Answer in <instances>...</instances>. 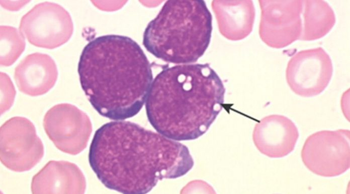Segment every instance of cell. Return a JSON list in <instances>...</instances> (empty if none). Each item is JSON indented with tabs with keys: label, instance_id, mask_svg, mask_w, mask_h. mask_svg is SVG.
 Here are the masks:
<instances>
[{
	"label": "cell",
	"instance_id": "1",
	"mask_svg": "<svg viewBox=\"0 0 350 194\" xmlns=\"http://www.w3.org/2000/svg\"><path fill=\"white\" fill-rule=\"evenodd\" d=\"M88 158L105 186L126 194L147 193L159 180L182 177L194 165L184 144L124 120L96 130Z\"/></svg>",
	"mask_w": 350,
	"mask_h": 194
},
{
	"label": "cell",
	"instance_id": "12",
	"mask_svg": "<svg viewBox=\"0 0 350 194\" xmlns=\"http://www.w3.org/2000/svg\"><path fill=\"white\" fill-rule=\"evenodd\" d=\"M29 55L16 68L15 80L19 90L25 94L36 96L44 94L53 87L57 78L56 68L53 61L48 65L37 61L38 54ZM43 54H42L41 60Z\"/></svg>",
	"mask_w": 350,
	"mask_h": 194
},
{
	"label": "cell",
	"instance_id": "6",
	"mask_svg": "<svg viewBox=\"0 0 350 194\" xmlns=\"http://www.w3.org/2000/svg\"><path fill=\"white\" fill-rule=\"evenodd\" d=\"M43 144L28 119L15 117L1 127V160L16 171L29 170L43 157Z\"/></svg>",
	"mask_w": 350,
	"mask_h": 194
},
{
	"label": "cell",
	"instance_id": "2",
	"mask_svg": "<svg viewBox=\"0 0 350 194\" xmlns=\"http://www.w3.org/2000/svg\"><path fill=\"white\" fill-rule=\"evenodd\" d=\"M77 72L93 107L114 120L137 115L153 82L151 65L141 47L131 38L118 35L89 41L80 55Z\"/></svg>",
	"mask_w": 350,
	"mask_h": 194
},
{
	"label": "cell",
	"instance_id": "7",
	"mask_svg": "<svg viewBox=\"0 0 350 194\" xmlns=\"http://www.w3.org/2000/svg\"><path fill=\"white\" fill-rule=\"evenodd\" d=\"M333 70L331 59L322 48L302 50L289 60L286 71V80L296 94L311 97L321 94L326 89Z\"/></svg>",
	"mask_w": 350,
	"mask_h": 194
},
{
	"label": "cell",
	"instance_id": "8",
	"mask_svg": "<svg viewBox=\"0 0 350 194\" xmlns=\"http://www.w3.org/2000/svg\"><path fill=\"white\" fill-rule=\"evenodd\" d=\"M45 132L60 150L75 155L87 145L92 131L89 117L69 104H60L46 113L43 121Z\"/></svg>",
	"mask_w": 350,
	"mask_h": 194
},
{
	"label": "cell",
	"instance_id": "10",
	"mask_svg": "<svg viewBox=\"0 0 350 194\" xmlns=\"http://www.w3.org/2000/svg\"><path fill=\"white\" fill-rule=\"evenodd\" d=\"M299 136L296 124L287 117L269 115L256 125L253 134L258 149L271 158H282L292 152Z\"/></svg>",
	"mask_w": 350,
	"mask_h": 194
},
{
	"label": "cell",
	"instance_id": "11",
	"mask_svg": "<svg viewBox=\"0 0 350 194\" xmlns=\"http://www.w3.org/2000/svg\"><path fill=\"white\" fill-rule=\"evenodd\" d=\"M84 176L74 164L64 161H50L33 176L32 193H78L80 184L85 185Z\"/></svg>",
	"mask_w": 350,
	"mask_h": 194
},
{
	"label": "cell",
	"instance_id": "9",
	"mask_svg": "<svg viewBox=\"0 0 350 194\" xmlns=\"http://www.w3.org/2000/svg\"><path fill=\"white\" fill-rule=\"evenodd\" d=\"M261 19L260 35L269 46L281 49L299 40L303 23V1L260 2Z\"/></svg>",
	"mask_w": 350,
	"mask_h": 194
},
{
	"label": "cell",
	"instance_id": "13",
	"mask_svg": "<svg viewBox=\"0 0 350 194\" xmlns=\"http://www.w3.org/2000/svg\"><path fill=\"white\" fill-rule=\"evenodd\" d=\"M36 7L38 9L37 6ZM38 10L39 13H37L34 8L22 19L30 22L29 23L21 21L20 26L21 31L23 30L29 42L34 45L37 41L35 46L37 44L36 46L48 48L47 42H49L50 48H51L50 41L53 42L56 47L60 45L56 38L58 37L59 39V37L61 38L63 36L68 39V38L62 35L63 32L65 33L67 32L62 29L63 28L66 29L64 26L65 25H62V23H66V21H62L61 17H58L57 13L54 14L53 12L50 13L49 10H47L46 13L45 10H43L42 12H41L40 10ZM67 32L71 33L69 32ZM62 43H64L63 42Z\"/></svg>",
	"mask_w": 350,
	"mask_h": 194
},
{
	"label": "cell",
	"instance_id": "14",
	"mask_svg": "<svg viewBox=\"0 0 350 194\" xmlns=\"http://www.w3.org/2000/svg\"><path fill=\"white\" fill-rule=\"evenodd\" d=\"M303 29L300 40L311 41L327 35L336 22L332 8L324 1H304Z\"/></svg>",
	"mask_w": 350,
	"mask_h": 194
},
{
	"label": "cell",
	"instance_id": "4",
	"mask_svg": "<svg viewBox=\"0 0 350 194\" xmlns=\"http://www.w3.org/2000/svg\"><path fill=\"white\" fill-rule=\"evenodd\" d=\"M212 29V16L204 1H167L145 28L143 45L164 62L191 64L204 54Z\"/></svg>",
	"mask_w": 350,
	"mask_h": 194
},
{
	"label": "cell",
	"instance_id": "5",
	"mask_svg": "<svg viewBox=\"0 0 350 194\" xmlns=\"http://www.w3.org/2000/svg\"><path fill=\"white\" fill-rule=\"evenodd\" d=\"M303 163L313 173L337 176L350 167V131L321 130L309 136L301 152Z\"/></svg>",
	"mask_w": 350,
	"mask_h": 194
},
{
	"label": "cell",
	"instance_id": "3",
	"mask_svg": "<svg viewBox=\"0 0 350 194\" xmlns=\"http://www.w3.org/2000/svg\"><path fill=\"white\" fill-rule=\"evenodd\" d=\"M225 88L208 64H181L163 69L152 83L146 102L155 130L180 141L204 134L222 110Z\"/></svg>",
	"mask_w": 350,
	"mask_h": 194
}]
</instances>
